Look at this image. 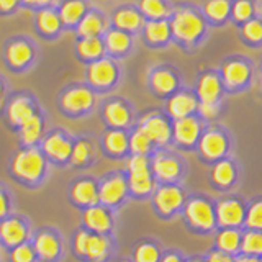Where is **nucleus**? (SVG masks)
Returning <instances> with one entry per match:
<instances>
[{
  "label": "nucleus",
  "instance_id": "60",
  "mask_svg": "<svg viewBox=\"0 0 262 262\" xmlns=\"http://www.w3.org/2000/svg\"><path fill=\"white\" fill-rule=\"evenodd\" d=\"M199 262H205V259H203V256H199Z\"/></svg>",
  "mask_w": 262,
  "mask_h": 262
},
{
  "label": "nucleus",
  "instance_id": "17",
  "mask_svg": "<svg viewBox=\"0 0 262 262\" xmlns=\"http://www.w3.org/2000/svg\"><path fill=\"white\" fill-rule=\"evenodd\" d=\"M128 202L131 199L125 169H112L98 177V203L118 213Z\"/></svg>",
  "mask_w": 262,
  "mask_h": 262
},
{
  "label": "nucleus",
  "instance_id": "44",
  "mask_svg": "<svg viewBox=\"0 0 262 262\" xmlns=\"http://www.w3.org/2000/svg\"><path fill=\"white\" fill-rule=\"evenodd\" d=\"M156 151V146L144 131L133 125L129 128V154L138 156H151Z\"/></svg>",
  "mask_w": 262,
  "mask_h": 262
},
{
  "label": "nucleus",
  "instance_id": "8",
  "mask_svg": "<svg viewBox=\"0 0 262 262\" xmlns=\"http://www.w3.org/2000/svg\"><path fill=\"white\" fill-rule=\"evenodd\" d=\"M236 139L231 129L225 126L223 123H210L205 126L202 138L196 144L195 156L203 166H211L228 156L234 154Z\"/></svg>",
  "mask_w": 262,
  "mask_h": 262
},
{
  "label": "nucleus",
  "instance_id": "15",
  "mask_svg": "<svg viewBox=\"0 0 262 262\" xmlns=\"http://www.w3.org/2000/svg\"><path fill=\"white\" fill-rule=\"evenodd\" d=\"M39 262H64L69 252V241L64 233L53 225H41L35 228L31 236Z\"/></svg>",
  "mask_w": 262,
  "mask_h": 262
},
{
  "label": "nucleus",
  "instance_id": "22",
  "mask_svg": "<svg viewBox=\"0 0 262 262\" xmlns=\"http://www.w3.org/2000/svg\"><path fill=\"white\" fill-rule=\"evenodd\" d=\"M207 123L199 115L180 118L172 123V144L179 152H195Z\"/></svg>",
  "mask_w": 262,
  "mask_h": 262
},
{
  "label": "nucleus",
  "instance_id": "45",
  "mask_svg": "<svg viewBox=\"0 0 262 262\" xmlns=\"http://www.w3.org/2000/svg\"><path fill=\"white\" fill-rule=\"evenodd\" d=\"M243 229H257V231H262V193L248 199Z\"/></svg>",
  "mask_w": 262,
  "mask_h": 262
},
{
  "label": "nucleus",
  "instance_id": "3",
  "mask_svg": "<svg viewBox=\"0 0 262 262\" xmlns=\"http://www.w3.org/2000/svg\"><path fill=\"white\" fill-rule=\"evenodd\" d=\"M69 254L77 262H113L118 254L115 234H98L77 226L69 237Z\"/></svg>",
  "mask_w": 262,
  "mask_h": 262
},
{
  "label": "nucleus",
  "instance_id": "50",
  "mask_svg": "<svg viewBox=\"0 0 262 262\" xmlns=\"http://www.w3.org/2000/svg\"><path fill=\"white\" fill-rule=\"evenodd\" d=\"M57 4V0H20V5L23 10H28V12H38V10H43V8H49V7H54Z\"/></svg>",
  "mask_w": 262,
  "mask_h": 262
},
{
  "label": "nucleus",
  "instance_id": "42",
  "mask_svg": "<svg viewBox=\"0 0 262 262\" xmlns=\"http://www.w3.org/2000/svg\"><path fill=\"white\" fill-rule=\"evenodd\" d=\"M237 38L249 49H262V15L254 16L252 20L236 28Z\"/></svg>",
  "mask_w": 262,
  "mask_h": 262
},
{
  "label": "nucleus",
  "instance_id": "48",
  "mask_svg": "<svg viewBox=\"0 0 262 262\" xmlns=\"http://www.w3.org/2000/svg\"><path fill=\"white\" fill-rule=\"evenodd\" d=\"M225 112H226V100L220 103H200L196 115H199L207 125H210V123H216L223 117Z\"/></svg>",
  "mask_w": 262,
  "mask_h": 262
},
{
  "label": "nucleus",
  "instance_id": "49",
  "mask_svg": "<svg viewBox=\"0 0 262 262\" xmlns=\"http://www.w3.org/2000/svg\"><path fill=\"white\" fill-rule=\"evenodd\" d=\"M15 211V195L13 190L5 182L0 180V221Z\"/></svg>",
  "mask_w": 262,
  "mask_h": 262
},
{
  "label": "nucleus",
  "instance_id": "33",
  "mask_svg": "<svg viewBox=\"0 0 262 262\" xmlns=\"http://www.w3.org/2000/svg\"><path fill=\"white\" fill-rule=\"evenodd\" d=\"M139 39L144 48L152 51H162L172 46V31L169 20H146Z\"/></svg>",
  "mask_w": 262,
  "mask_h": 262
},
{
  "label": "nucleus",
  "instance_id": "55",
  "mask_svg": "<svg viewBox=\"0 0 262 262\" xmlns=\"http://www.w3.org/2000/svg\"><path fill=\"white\" fill-rule=\"evenodd\" d=\"M234 262H262L260 257H254V256H248V254L239 252L237 256H234Z\"/></svg>",
  "mask_w": 262,
  "mask_h": 262
},
{
  "label": "nucleus",
  "instance_id": "40",
  "mask_svg": "<svg viewBox=\"0 0 262 262\" xmlns=\"http://www.w3.org/2000/svg\"><path fill=\"white\" fill-rule=\"evenodd\" d=\"M241 237L243 229L216 228V231L211 234V248L231 254V256H237L241 252Z\"/></svg>",
  "mask_w": 262,
  "mask_h": 262
},
{
  "label": "nucleus",
  "instance_id": "63",
  "mask_svg": "<svg viewBox=\"0 0 262 262\" xmlns=\"http://www.w3.org/2000/svg\"><path fill=\"white\" fill-rule=\"evenodd\" d=\"M0 262H2V260H0Z\"/></svg>",
  "mask_w": 262,
  "mask_h": 262
},
{
  "label": "nucleus",
  "instance_id": "41",
  "mask_svg": "<svg viewBox=\"0 0 262 262\" xmlns=\"http://www.w3.org/2000/svg\"><path fill=\"white\" fill-rule=\"evenodd\" d=\"M135 4L144 20H169L176 5L172 0H136Z\"/></svg>",
  "mask_w": 262,
  "mask_h": 262
},
{
  "label": "nucleus",
  "instance_id": "34",
  "mask_svg": "<svg viewBox=\"0 0 262 262\" xmlns=\"http://www.w3.org/2000/svg\"><path fill=\"white\" fill-rule=\"evenodd\" d=\"M48 112L46 108H43L41 112H38L35 117L30 118L25 125L16 131V139H18V146H39L43 138L46 135L48 128Z\"/></svg>",
  "mask_w": 262,
  "mask_h": 262
},
{
  "label": "nucleus",
  "instance_id": "9",
  "mask_svg": "<svg viewBox=\"0 0 262 262\" xmlns=\"http://www.w3.org/2000/svg\"><path fill=\"white\" fill-rule=\"evenodd\" d=\"M43 108L45 106L41 105L39 98L31 90L27 89L10 90V94L4 100V110L0 120H2L4 126L8 131L16 133L25 123Z\"/></svg>",
  "mask_w": 262,
  "mask_h": 262
},
{
  "label": "nucleus",
  "instance_id": "43",
  "mask_svg": "<svg viewBox=\"0 0 262 262\" xmlns=\"http://www.w3.org/2000/svg\"><path fill=\"white\" fill-rule=\"evenodd\" d=\"M257 15V0H231V18H229V23L234 25L236 28L243 27L244 23H248Z\"/></svg>",
  "mask_w": 262,
  "mask_h": 262
},
{
  "label": "nucleus",
  "instance_id": "21",
  "mask_svg": "<svg viewBox=\"0 0 262 262\" xmlns=\"http://www.w3.org/2000/svg\"><path fill=\"white\" fill-rule=\"evenodd\" d=\"M246 207H248V199H244L241 193H220L215 199L218 228L243 229L246 220Z\"/></svg>",
  "mask_w": 262,
  "mask_h": 262
},
{
  "label": "nucleus",
  "instance_id": "16",
  "mask_svg": "<svg viewBox=\"0 0 262 262\" xmlns=\"http://www.w3.org/2000/svg\"><path fill=\"white\" fill-rule=\"evenodd\" d=\"M188 192L184 184H158L149 199L151 210L161 221H172L180 216Z\"/></svg>",
  "mask_w": 262,
  "mask_h": 262
},
{
  "label": "nucleus",
  "instance_id": "6",
  "mask_svg": "<svg viewBox=\"0 0 262 262\" xmlns=\"http://www.w3.org/2000/svg\"><path fill=\"white\" fill-rule=\"evenodd\" d=\"M41 57L39 43L30 35H12L2 45V62L8 72L25 76L36 68Z\"/></svg>",
  "mask_w": 262,
  "mask_h": 262
},
{
  "label": "nucleus",
  "instance_id": "14",
  "mask_svg": "<svg viewBox=\"0 0 262 262\" xmlns=\"http://www.w3.org/2000/svg\"><path fill=\"white\" fill-rule=\"evenodd\" d=\"M185 85V79L177 66L170 62L152 64L146 72V89L154 98L166 102Z\"/></svg>",
  "mask_w": 262,
  "mask_h": 262
},
{
  "label": "nucleus",
  "instance_id": "61",
  "mask_svg": "<svg viewBox=\"0 0 262 262\" xmlns=\"http://www.w3.org/2000/svg\"><path fill=\"white\" fill-rule=\"evenodd\" d=\"M0 252H2V246H0Z\"/></svg>",
  "mask_w": 262,
  "mask_h": 262
},
{
  "label": "nucleus",
  "instance_id": "20",
  "mask_svg": "<svg viewBox=\"0 0 262 262\" xmlns=\"http://www.w3.org/2000/svg\"><path fill=\"white\" fill-rule=\"evenodd\" d=\"M243 180V166L237 158L228 156L215 164L208 166V185L218 193L234 192Z\"/></svg>",
  "mask_w": 262,
  "mask_h": 262
},
{
  "label": "nucleus",
  "instance_id": "32",
  "mask_svg": "<svg viewBox=\"0 0 262 262\" xmlns=\"http://www.w3.org/2000/svg\"><path fill=\"white\" fill-rule=\"evenodd\" d=\"M105 45V53L115 61H125L136 51V36L129 35L126 31H121L110 27L102 36Z\"/></svg>",
  "mask_w": 262,
  "mask_h": 262
},
{
  "label": "nucleus",
  "instance_id": "10",
  "mask_svg": "<svg viewBox=\"0 0 262 262\" xmlns=\"http://www.w3.org/2000/svg\"><path fill=\"white\" fill-rule=\"evenodd\" d=\"M125 79V69L120 61H115L108 56H103L92 64L85 66L84 82L97 95H112Z\"/></svg>",
  "mask_w": 262,
  "mask_h": 262
},
{
  "label": "nucleus",
  "instance_id": "7",
  "mask_svg": "<svg viewBox=\"0 0 262 262\" xmlns=\"http://www.w3.org/2000/svg\"><path fill=\"white\" fill-rule=\"evenodd\" d=\"M98 106V95L85 82H69L56 97V108L68 120H84L94 115Z\"/></svg>",
  "mask_w": 262,
  "mask_h": 262
},
{
  "label": "nucleus",
  "instance_id": "25",
  "mask_svg": "<svg viewBox=\"0 0 262 262\" xmlns=\"http://www.w3.org/2000/svg\"><path fill=\"white\" fill-rule=\"evenodd\" d=\"M66 199L72 208L79 211L98 203V177L90 174H79L74 177L66 190Z\"/></svg>",
  "mask_w": 262,
  "mask_h": 262
},
{
  "label": "nucleus",
  "instance_id": "59",
  "mask_svg": "<svg viewBox=\"0 0 262 262\" xmlns=\"http://www.w3.org/2000/svg\"><path fill=\"white\" fill-rule=\"evenodd\" d=\"M2 110H4V102H0V117H2Z\"/></svg>",
  "mask_w": 262,
  "mask_h": 262
},
{
  "label": "nucleus",
  "instance_id": "37",
  "mask_svg": "<svg viewBox=\"0 0 262 262\" xmlns=\"http://www.w3.org/2000/svg\"><path fill=\"white\" fill-rule=\"evenodd\" d=\"M162 251L164 246L158 237L144 236L131 244L128 257L131 259V262H159Z\"/></svg>",
  "mask_w": 262,
  "mask_h": 262
},
{
  "label": "nucleus",
  "instance_id": "1",
  "mask_svg": "<svg viewBox=\"0 0 262 262\" xmlns=\"http://www.w3.org/2000/svg\"><path fill=\"white\" fill-rule=\"evenodd\" d=\"M169 23L172 45L187 54L199 51L210 38V25L205 20L200 5L193 2H177L169 16Z\"/></svg>",
  "mask_w": 262,
  "mask_h": 262
},
{
  "label": "nucleus",
  "instance_id": "26",
  "mask_svg": "<svg viewBox=\"0 0 262 262\" xmlns=\"http://www.w3.org/2000/svg\"><path fill=\"white\" fill-rule=\"evenodd\" d=\"M193 92L200 103H220L226 100V92L221 82L218 68H203L196 74Z\"/></svg>",
  "mask_w": 262,
  "mask_h": 262
},
{
  "label": "nucleus",
  "instance_id": "62",
  "mask_svg": "<svg viewBox=\"0 0 262 262\" xmlns=\"http://www.w3.org/2000/svg\"><path fill=\"white\" fill-rule=\"evenodd\" d=\"M260 260H262V257H260Z\"/></svg>",
  "mask_w": 262,
  "mask_h": 262
},
{
  "label": "nucleus",
  "instance_id": "58",
  "mask_svg": "<svg viewBox=\"0 0 262 262\" xmlns=\"http://www.w3.org/2000/svg\"><path fill=\"white\" fill-rule=\"evenodd\" d=\"M187 262H199V256H188Z\"/></svg>",
  "mask_w": 262,
  "mask_h": 262
},
{
  "label": "nucleus",
  "instance_id": "29",
  "mask_svg": "<svg viewBox=\"0 0 262 262\" xmlns=\"http://www.w3.org/2000/svg\"><path fill=\"white\" fill-rule=\"evenodd\" d=\"M33 30H35L36 36L46 43H54L64 35L66 30L56 5L33 13Z\"/></svg>",
  "mask_w": 262,
  "mask_h": 262
},
{
  "label": "nucleus",
  "instance_id": "5",
  "mask_svg": "<svg viewBox=\"0 0 262 262\" xmlns=\"http://www.w3.org/2000/svg\"><path fill=\"white\" fill-rule=\"evenodd\" d=\"M226 95H239L249 92L257 80V64L246 54H229L218 66Z\"/></svg>",
  "mask_w": 262,
  "mask_h": 262
},
{
  "label": "nucleus",
  "instance_id": "39",
  "mask_svg": "<svg viewBox=\"0 0 262 262\" xmlns=\"http://www.w3.org/2000/svg\"><path fill=\"white\" fill-rule=\"evenodd\" d=\"M200 8L211 30L225 28L231 18V0H205Z\"/></svg>",
  "mask_w": 262,
  "mask_h": 262
},
{
  "label": "nucleus",
  "instance_id": "2",
  "mask_svg": "<svg viewBox=\"0 0 262 262\" xmlns=\"http://www.w3.org/2000/svg\"><path fill=\"white\" fill-rule=\"evenodd\" d=\"M53 166L39 146H18L7 162V174L27 190H39L51 177Z\"/></svg>",
  "mask_w": 262,
  "mask_h": 262
},
{
  "label": "nucleus",
  "instance_id": "18",
  "mask_svg": "<svg viewBox=\"0 0 262 262\" xmlns=\"http://www.w3.org/2000/svg\"><path fill=\"white\" fill-rule=\"evenodd\" d=\"M172 121L162 106H149L143 112H138L135 125L141 128L151 139L156 149L170 147L172 144Z\"/></svg>",
  "mask_w": 262,
  "mask_h": 262
},
{
  "label": "nucleus",
  "instance_id": "23",
  "mask_svg": "<svg viewBox=\"0 0 262 262\" xmlns=\"http://www.w3.org/2000/svg\"><path fill=\"white\" fill-rule=\"evenodd\" d=\"M35 228L27 215L18 211L10 213L7 218L0 221V246L2 251L16 248L27 241H31Z\"/></svg>",
  "mask_w": 262,
  "mask_h": 262
},
{
  "label": "nucleus",
  "instance_id": "30",
  "mask_svg": "<svg viewBox=\"0 0 262 262\" xmlns=\"http://www.w3.org/2000/svg\"><path fill=\"white\" fill-rule=\"evenodd\" d=\"M108 18H110V27L126 31L135 36H139V33L143 30V25L146 21L135 2H126L115 7L110 12Z\"/></svg>",
  "mask_w": 262,
  "mask_h": 262
},
{
  "label": "nucleus",
  "instance_id": "54",
  "mask_svg": "<svg viewBox=\"0 0 262 262\" xmlns=\"http://www.w3.org/2000/svg\"><path fill=\"white\" fill-rule=\"evenodd\" d=\"M12 85H10V80H8L2 72H0V102H4L7 95L10 94Z\"/></svg>",
  "mask_w": 262,
  "mask_h": 262
},
{
  "label": "nucleus",
  "instance_id": "53",
  "mask_svg": "<svg viewBox=\"0 0 262 262\" xmlns=\"http://www.w3.org/2000/svg\"><path fill=\"white\" fill-rule=\"evenodd\" d=\"M18 10H21L20 0H0V18L13 16Z\"/></svg>",
  "mask_w": 262,
  "mask_h": 262
},
{
  "label": "nucleus",
  "instance_id": "28",
  "mask_svg": "<svg viewBox=\"0 0 262 262\" xmlns=\"http://www.w3.org/2000/svg\"><path fill=\"white\" fill-rule=\"evenodd\" d=\"M98 138L100 154L108 161H126L129 156V129L103 128Z\"/></svg>",
  "mask_w": 262,
  "mask_h": 262
},
{
  "label": "nucleus",
  "instance_id": "31",
  "mask_svg": "<svg viewBox=\"0 0 262 262\" xmlns=\"http://www.w3.org/2000/svg\"><path fill=\"white\" fill-rule=\"evenodd\" d=\"M199 105L200 102H199V98H196L193 89L184 85L164 102L162 108L169 115V118L172 121H176L180 118H187V117H192V115H196Z\"/></svg>",
  "mask_w": 262,
  "mask_h": 262
},
{
  "label": "nucleus",
  "instance_id": "56",
  "mask_svg": "<svg viewBox=\"0 0 262 262\" xmlns=\"http://www.w3.org/2000/svg\"><path fill=\"white\" fill-rule=\"evenodd\" d=\"M257 77L262 80V56H260V61H259V64H257Z\"/></svg>",
  "mask_w": 262,
  "mask_h": 262
},
{
  "label": "nucleus",
  "instance_id": "12",
  "mask_svg": "<svg viewBox=\"0 0 262 262\" xmlns=\"http://www.w3.org/2000/svg\"><path fill=\"white\" fill-rule=\"evenodd\" d=\"M125 172L129 185V199L131 202H149L158 182L151 170L149 156L129 154L125 161Z\"/></svg>",
  "mask_w": 262,
  "mask_h": 262
},
{
  "label": "nucleus",
  "instance_id": "13",
  "mask_svg": "<svg viewBox=\"0 0 262 262\" xmlns=\"http://www.w3.org/2000/svg\"><path fill=\"white\" fill-rule=\"evenodd\" d=\"M98 118L105 128L129 129L136 123L138 110L129 98L123 95H105L98 100Z\"/></svg>",
  "mask_w": 262,
  "mask_h": 262
},
{
  "label": "nucleus",
  "instance_id": "57",
  "mask_svg": "<svg viewBox=\"0 0 262 262\" xmlns=\"http://www.w3.org/2000/svg\"><path fill=\"white\" fill-rule=\"evenodd\" d=\"M113 262H131V259L129 257H117Z\"/></svg>",
  "mask_w": 262,
  "mask_h": 262
},
{
  "label": "nucleus",
  "instance_id": "46",
  "mask_svg": "<svg viewBox=\"0 0 262 262\" xmlns=\"http://www.w3.org/2000/svg\"><path fill=\"white\" fill-rule=\"evenodd\" d=\"M241 252L254 257H262V231H257V229H243Z\"/></svg>",
  "mask_w": 262,
  "mask_h": 262
},
{
  "label": "nucleus",
  "instance_id": "38",
  "mask_svg": "<svg viewBox=\"0 0 262 262\" xmlns=\"http://www.w3.org/2000/svg\"><path fill=\"white\" fill-rule=\"evenodd\" d=\"M103 56H106V53L102 38H76L74 41V57L84 68L102 59Z\"/></svg>",
  "mask_w": 262,
  "mask_h": 262
},
{
  "label": "nucleus",
  "instance_id": "11",
  "mask_svg": "<svg viewBox=\"0 0 262 262\" xmlns=\"http://www.w3.org/2000/svg\"><path fill=\"white\" fill-rule=\"evenodd\" d=\"M151 170L158 184H184L188 176L187 158L174 147H161L151 156Z\"/></svg>",
  "mask_w": 262,
  "mask_h": 262
},
{
  "label": "nucleus",
  "instance_id": "35",
  "mask_svg": "<svg viewBox=\"0 0 262 262\" xmlns=\"http://www.w3.org/2000/svg\"><path fill=\"white\" fill-rule=\"evenodd\" d=\"M92 7H94L92 0H57L56 4L57 13H59L61 21L64 25V30L71 33L76 31L79 23Z\"/></svg>",
  "mask_w": 262,
  "mask_h": 262
},
{
  "label": "nucleus",
  "instance_id": "27",
  "mask_svg": "<svg viewBox=\"0 0 262 262\" xmlns=\"http://www.w3.org/2000/svg\"><path fill=\"white\" fill-rule=\"evenodd\" d=\"M79 226L89 229L98 234H115L118 228V213L105 207L102 203H97L94 207L80 211Z\"/></svg>",
  "mask_w": 262,
  "mask_h": 262
},
{
  "label": "nucleus",
  "instance_id": "4",
  "mask_svg": "<svg viewBox=\"0 0 262 262\" xmlns=\"http://www.w3.org/2000/svg\"><path fill=\"white\" fill-rule=\"evenodd\" d=\"M179 218L188 233L195 236H211L218 228L215 199L203 192H188Z\"/></svg>",
  "mask_w": 262,
  "mask_h": 262
},
{
  "label": "nucleus",
  "instance_id": "24",
  "mask_svg": "<svg viewBox=\"0 0 262 262\" xmlns=\"http://www.w3.org/2000/svg\"><path fill=\"white\" fill-rule=\"evenodd\" d=\"M100 147H98V138L94 133H77L74 135V146L69 161V167L77 172H85L92 169L100 161Z\"/></svg>",
  "mask_w": 262,
  "mask_h": 262
},
{
  "label": "nucleus",
  "instance_id": "47",
  "mask_svg": "<svg viewBox=\"0 0 262 262\" xmlns=\"http://www.w3.org/2000/svg\"><path fill=\"white\" fill-rule=\"evenodd\" d=\"M5 262H39L33 243L27 241L16 248L5 251Z\"/></svg>",
  "mask_w": 262,
  "mask_h": 262
},
{
  "label": "nucleus",
  "instance_id": "52",
  "mask_svg": "<svg viewBox=\"0 0 262 262\" xmlns=\"http://www.w3.org/2000/svg\"><path fill=\"white\" fill-rule=\"evenodd\" d=\"M205 262H234V256L226 254L223 251H218L215 248H210L207 252L203 254Z\"/></svg>",
  "mask_w": 262,
  "mask_h": 262
},
{
  "label": "nucleus",
  "instance_id": "19",
  "mask_svg": "<svg viewBox=\"0 0 262 262\" xmlns=\"http://www.w3.org/2000/svg\"><path fill=\"white\" fill-rule=\"evenodd\" d=\"M74 146V135L62 126H53L46 131L39 149L43 151L46 159L56 169L69 167L71 154Z\"/></svg>",
  "mask_w": 262,
  "mask_h": 262
},
{
  "label": "nucleus",
  "instance_id": "51",
  "mask_svg": "<svg viewBox=\"0 0 262 262\" xmlns=\"http://www.w3.org/2000/svg\"><path fill=\"white\" fill-rule=\"evenodd\" d=\"M187 254L177 248H164L159 262H187Z\"/></svg>",
  "mask_w": 262,
  "mask_h": 262
},
{
  "label": "nucleus",
  "instance_id": "36",
  "mask_svg": "<svg viewBox=\"0 0 262 262\" xmlns=\"http://www.w3.org/2000/svg\"><path fill=\"white\" fill-rule=\"evenodd\" d=\"M110 28V18L100 7H92L74 31L76 38H102Z\"/></svg>",
  "mask_w": 262,
  "mask_h": 262
}]
</instances>
